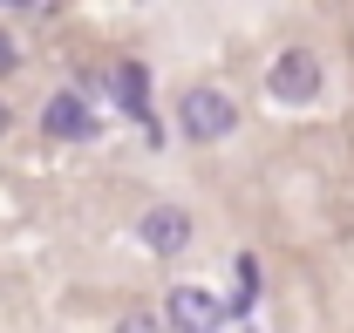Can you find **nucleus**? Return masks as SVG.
Listing matches in <instances>:
<instances>
[{"mask_svg": "<svg viewBox=\"0 0 354 333\" xmlns=\"http://www.w3.org/2000/svg\"><path fill=\"white\" fill-rule=\"evenodd\" d=\"M232 129H239V102L225 88H184V102H177V136L184 143H225Z\"/></svg>", "mask_w": 354, "mask_h": 333, "instance_id": "nucleus-1", "label": "nucleus"}, {"mask_svg": "<svg viewBox=\"0 0 354 333\" xmlns=\"http://www.w3.org/2000/svg\"><path fill=\"white\" fill-rule=\"evenodd\" d=\"M95 109H88V95L82 88H55L41 102V136L48 143H95Z\"/></svg>", "mask_w": 354, "mask_h": 333, "instance_id": "nucleus-2", "label": "nucleus"}, {"mask_svg": "<svg viewBox=\"0 0 354 333\" xmlns=\"http://www.w3.org/2000/svg\"><path fill=\"white\" fill-rule=\"evenodd\" d=\"M164 333H218L225 327V299L205 286H171V299H164Z\"/></svg>", "mask_w": 354, "mask_h": 333, "instance_id": "nucleus-3", "label": "nucleus"}, {"mask_svg": "<svg viewBox=\"0 0 354 333\" xmlns=\"http://www.w3.org/2000/svg\"><path fill=\"white\" fill-rule=\"evenodd\" d=\"M266 88H272V102H293V109L313 102V95H320V55H313V48H279Z\"/></svg>", "mask_w": 354, "mask_h": 333, "instance_id": "nucleus-4", "label": "nucleus"}, {"mask_svg": "<svg viewBox=\"0 0 354 333\" xmlns=\"http://www.w3.org/2000/svg\"><path fill=\"white\" fill-rule=\"evenodd\" d=\"M136 238L157 251V258H177V251L191 245V211L184 204H150L143 218H136Z\"/></svg>", "mask_w": 354, "mask_h": 333, "instance_id": "nucleus-5", "label": "nucleus"}, {"mask_svg": "<svg viewBox=\"0 0 354 333\" xmlns=\"http://www.w3.org/2000/svg\"><path fill=\"white\" fill-rule=\"evenodd\" d=\"M116 102L157 136V116H150V68H143V61H123V68H116Z\"/></svg>", "mask_w": 354, "mask_h": 333, "instance_id": "nucleus-6", "label": "nucleus"}, {"mask_svg": "<svg viewBox=\"0 0 354 333\" xmlns=\"http://www.w3.org/2000/svg\"><path fill=\"white\" fill-rule=\"evenodd\" d=\"M116 333H164V320H157V313H123Z\"/></svg>", "mask_w": 354, "mask_h": 333, "instance_id": "nucleus-7", "label": "nucleus"}, {"mask_svg": "<svg viewBox=\"0 0 354 333\" xmlns=\"http://www.w3.org/2000/svg\"><path fill=\"white\" fill-rule=\"evenodd\" d=\"M14 68H21V41H14V35H7V28H0V82H7V75H14Z\"/></svg>", "mask_w": 354, "mask_h": 333, "instance_id": "nucleus-8", "label": "nucleus"}, {"mask_svg": "<svg viewBox=\"0 0 354 333\" xmlns=\"http://www.w3.org/2000/svg\"><path fill=\"white\" fill-rule=\"evenodd\" d=\"M7 129H14V109H7V102H0V143H7Z\"/></svg>", "mask_w": 354, "mask_h": 333, "instance_id": "nucleus-9", "label": "nucleus"}, {"mask_svg": "<svg viewBox=\"0 0 354 333\" xmlns=\"http://www.w3.org/2000/svg\"><path fill=\"white\" fill-rule=\"evenodd\" d=\"M245 333H252V327H245Z\"/></svg>", "mask_w": 354, "mask_h": 333, "instance_id": "nucleus-10", "label": "nucleus"}]
</instances>
